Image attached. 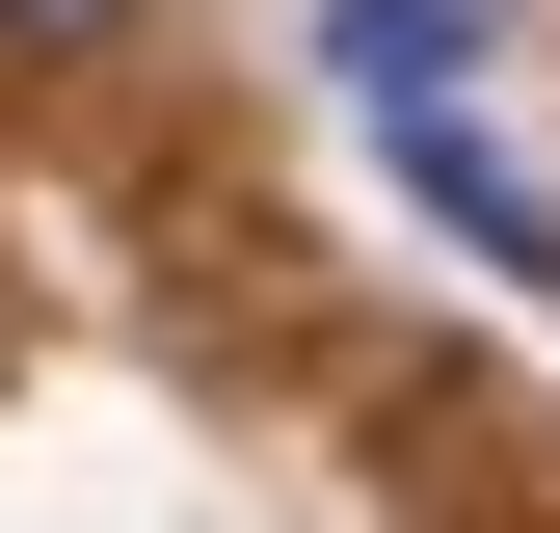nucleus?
Here are the masks:
<instances>
[{"instance_id": "nucleus-1", "label": "nucleus", "mask_w": 560, "mask_h": 533, "mask_svg": "<svg viewBox=\"0 0 560 533\" xmlns=\"http://www.w3.org/2000/svg\"><path fill=\"white\" fill-rule=\"evenodd\" d=\"M454 54V0H347V81H428Z\"/></svg>"}, {"instance_id": "nucleus-2", "label": "nucleus", "mask_w": 560, "mask_h": 533, "mask_svg": "<svg viewBox=\"0 0 560 533\" xmlns=\"http://www.w3.org/2000/svg\"><path fill=\"white\" fill-rule=\"evenodd\" d=\"M133 27V0H0V54H107Z\"/></svg>"}]
</instances>
